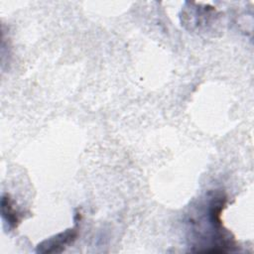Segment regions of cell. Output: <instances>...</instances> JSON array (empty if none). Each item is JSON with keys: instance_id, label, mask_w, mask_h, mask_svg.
Returning <instances> with one entry per match:
<instances>
[{"instance_id": "7a4b0ae2", "label": "cell", "mask_w": 254, "mask_h": 254, "mask_svg": "<svg viewBox=\"0 0 254 254\" xmlns=\"http://www.w3.org/2000/svg\"><path fill=\"white\" fill-rule=\"evenodd\" d=\"M1 208H2V216L9 228L17 227L19 223V213L14 208L12 201L9 195H3L1 199Z\"/></svg>"}, {"instance_id": "6da1fadb", "label": "cell", "mask_w": 254, "mask_h": 254, "mask_svg": "<svg viewBox=\"0 0 254 254\" xmlns=\"http://www.w3.org/2000/svg\"><path fill=\"white\" fill-rule=\"evenodd\" d=\"M79 221H75V224L72 228L65 230L64 232H61L58 235L47 239L39 244L37 248V252L41 253H54L61 252L66 245L72 243V241L77 236V223Z\"/></svg>"}]
</instances>
